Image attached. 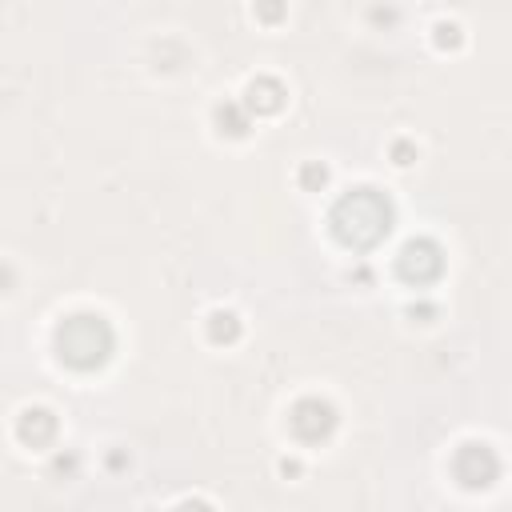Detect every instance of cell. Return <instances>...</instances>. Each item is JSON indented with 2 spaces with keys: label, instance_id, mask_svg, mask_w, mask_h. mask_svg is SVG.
<instances>
[{
  "label": "cell",
  "instance_id": "6da1fadb",
  "mask_svg": "<svg viewBox=\"0 0 512 512\" xmlns=\"http://www.w3.org/2000/svg\"><path fill=\"white\" fill-rule=\"evenodd\" d=\"M332 232L348 248H372L392 228V204L376 188H352L332 204Z\"/></svg>",
  "mask_w": 512,
  "mask_h": 512
},
{
  "label": "cell",
  "instance_id": "7a4b0ae2",
  "mask_svg": "<svg viewBox=\"0 0 512 512\" xmlns=\"http://www.w3.org/2000/svg\"><path fill=\"white\" fill-rule=\"evenodd\" d=\"M112 324L100 316V312H76L68 320H60L56 328V356L68 364V368H100L112 352Z\"/></svg>",
  "mask_w": 512,
  "mask_h": 512
},
{
  "label": "cell",
  "instance_id": "3957f363",
  "mask_svg": "<svg viewBox=\"0 0 512 512\" xmlns=\"http://www.w3.org/2000/svg\"><path fill=\"white\" fill-rule=\"evenodd\" d=\"M396 268L412 284H432L444 272V252H440L436 240H408L396 256Z\"/></svg>",
  "mask_w": 512,
  "mask_h": 512
},
{
  "label": "cell",
  "instance_id": "277c9868",
  "mask_svg": "<svg viewBox=\"0 0 512 512\" xmlns=\"http://www.w3.org/2000/svg\"><path fill=\"white\" fill-rule=\"evenodd\" d=\"M288 424H292V432H296L300 440L316 444V440H324V436L336 428V408H332L328 400H320V396H304V400L292 404Z\"/></svg>",
  "mask_w": 512,
  "mask_h": 512
},
{
  "label": "cell",
  "instance_id": "5b68a950",
  "mask_svg": "<svg viewBox=\"0 0 512 512\" xmlns=\"http://www.w3.org/2000/svg\"><path fill=\"white\" fill-rule=\"evenodd\" d=\"M452 472H456V480L464 488H488L496 480V472H500V460H496V452L488 444H464L456 452V460H452Z\"/></svg>",
  "mask_w": 512,
  "mask_h": 512
},
{
  "label": "cell",
  "instance_id": "8992f818",
  "mask_svg": "<svg viewBox=\"0 0 512 512\" xmlns=\"http://www.w3.org/2000/svg\"><path fill=\"white\" fill-rule=\"evenodd\" d=\"M52 436H56V416H52L48 408H24V412H20V440H24V444L40 448V444H48Z\"/></svg>",
  "mask_w": 512,
  "mask_h": 512
},
{
  "label": "cell",
  "instance_id": "52a82bcc",
  "mask_svg": "<svg viewBox=\"0 0 512 512\" xmlns=\"http://www.w3.org/2000/svg\"><path fill=\"white\" fill-rule=\"evenodd\" d=\"M280 104H284V88H280L272 76H260V80L248 84V108H256V112H276Z\"/></svg>",
  "mask_w": 512,
  "mask_h": 512
},
{
  "label": "cell",
  "instance_id": "ba28073f",
  "mask_svg": "<svg viewBox=\"0 0 512 512\" xmlns=\"http://www.w3.org/2000/svg\"><path fill=\"white\" fill-rule=\"evenodd\" d=\"M216 124H220V132H228V136H240V132L248 128V116L240 112V104L228 100V104L216 108Z\"/></svg>",
  "mask_w": 512,
  "mask_h": 512
},
{
  "label": "cell",
  "instance_id": "9c48e42d",
  "mask_svg": "<svg viewBox=\"0 0 512 512\" xmlns=\"http://www.w3.org/2000/svg\"><path fill=\"white\" fill-rule=\"evenodd\" d=\"M236 332H240V324H236L232 312H212L208 316V336L212 340H236Z\"/></svg>",
  "mask_w": 512,
  "mask_h": 512
},
{
  "label": "cell",
  "instance_id": "30bf717a",
  "mask_svg": "<svg viewBox=\"0 0 512 512\" xmlns=\"http://www.w3.org/2000/svg\"><path fill=\"white\" fill-rule=\"evenodd\" d=\"M300 176H304V184H324V168L320 164H308Z\"/></svg>",
  "mask_w": 512,
  "mask_h": 512
},
{
  "label": "cell",
  "instance_id": "8fae6325",
  "mask_svg": "<svg viewBox=\"0 0 512 512\" xmlns=\"http://www.w3.org/2000/svg\"><path fill=\"white\" fill-rule=\"evenodd\" d=\"M176 512H212V508H208L204 500H184V504H180Z\"/></svg>",
  "mask_w": 512,
  "mask_h": 512
}]
</instances>
